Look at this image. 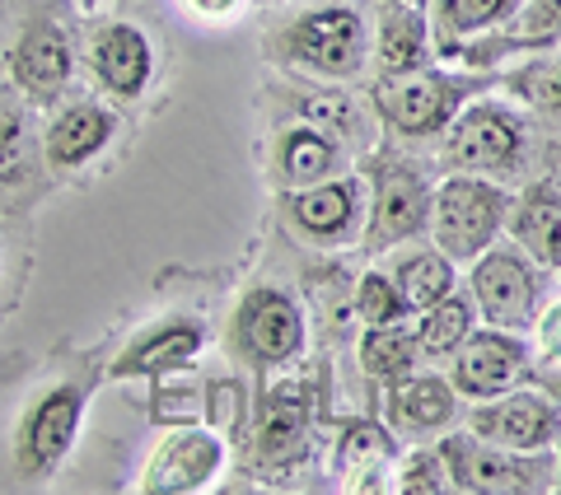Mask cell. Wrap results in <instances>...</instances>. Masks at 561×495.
<instances>
[{"instance_id": "obj_7", "label": "cell", "mask_w": 561, "mask_h": 495, "mask_svg": "<svg viewBox=\"0 0 561 495\" xmlns=\"http://www.w3.org/2000/svg\"><path fill=\"white\" fill-rule=\"evenodd\" d=\"M472 94V80L468 76H449L440 66H416V70H402V76H379L375 84V113L389 131L421 140V136H440L454 113L468 103Z\"/></svg>"}, {"instance_id": "obj_25", "label": "cell", "mask_w": 561, "mask_h": 495, "mask_svg": "<svg viewBox=\"0 0 561 495\" xmlns=\"http://www.w3.org/2000/svg\"><path fill=\"white\" fill-rule=\"evenodd\" d=\"M435 51L431 20L421 5H383L375 24V51L370 61L379 66V76H402V70L426 66Z\"/></svg>"}, {"instance_id": "obj_19", "label": "cell", "mask_w": 561, "mask_h": 495, "mask_svg": "<svg viewBox=\"0 0 561 495\" xmlns=\"http://www.w3.org/2000/svg\"><path fill=\"white\" fill-rule=\"evenodd\" d=\"M398 468V435L379 421H351L332 445V476L342 491H389Z\"/></svg>"}, {"instance_id": "obj_27", "label": "cell", "mask_w": 561, "mask_h": 495, "mask_svg": "<svg viewBox=\"0 0 561 495\" xmlns=\"http://www.w3.org/2000/svg\"><path fill=\"white\" fill-rule=\"evenodd\" d=\"M478 323H482V318H478V304H472L468 286L449 290L445 299H435L431 309H421V313L412 318L416 342H421V356H426V360H449L454 350H459V342H463Z\"/></svg>"}, {"instance_id": "obj_8", "label": "cell", "mask_w": 561, "mask_h": 495, "mask_svg": "<svg viewBox=\"0 0 561 495\" xmlns=\"http://www.w3.org/2000/svg\"><path fill=\"white\" fill-rule=\"evenodd\" d=\"M309 327L300 304L276 290V286H253L249 295L234 304L230 318V346L239 350L249 365L257 369H286L305 356Z\"/></svg>"}, {"instance_id": "obj_5", "label": "cell", "mask_w": 561, "mask_h": 495, "mask_svg": "<svg viewBox=\"0 0 561 495\" xmlns=\"http://www.w3.org/2000/svg\"><path fill=\"white\" fill-rule=\"evenodd\" d=\"M440 449H445L454 491H472V495H542V491H557V482H561V453L557 449L519 453V449L486 445V439L468 435V430L440 435Z\"/></svg>"}, {"instance_id": "obj_16", "label": "cell", "mask_w": 561, "mask_h": 495, "mask_svg": "<svg viewBox=\"0 0 561 495\" xmlns=\"http://www.w3.org/2000/svg\"><path fill=\"white\" fill-rule=\"evenodd\" d=\"M459 393H454L449 375H412L389 383V398H383V416H389V430L398 439H440L454 421H459Z\"/></svg>"}, {"instance_id": "obj_31", "label": "cell", "mask_w": 561, "mask_h": 495, "mask_svg": "<svg viewBox=\"0 0 561 495\" xmlns=\"http://www.w3.org/2000/svg\"><path fill=\"white\" fill-rule=\"evenodd\" d=\"M511 90L524 103H534V108L561 113V61H529L511 76Z\"/></svg>"}, {"instance_id": "obj_17", "label": "cell", "mask_w": 561, "mask_h": 495, "mask_svg": "<svg viewBox=\"0 0 561 495\" xmlns=\"http://www.w3.org/2000/svg\"><path fill=\"white\" fill-rule=\"evenodd\" d=\"M206 346V327L197 318H160L146 332L122 346V356L108 365V379H154V375H173L187 369L202 356Z\"/></svg>"}, {"instance_id": "obj_4", "label": "cell", "mask_w": 561, "mask_h": 495, "mask_svg": "<svg viewBox=\"0 0 561 495\" xmlns=\"http://www.w3.org/2000/svg\"><path fill=\"white\" fill-rule=\"evenodd\" d=\"M360 179H365V229H360L365 253L383 257L393 248L426 234L435 183L416 164L393 159V154H370Z\"/></svg>"}, {"instance_id": "obj_30", "label": "cell", "mask_w": 561, "mask_h": 495, "mask_svg": "<svg viewBox=\"0 0 561 495\" xmlns=\"http://www.w3.org/2000/svg\"><path fill=\"white\" fill-rule=\"evenodd\" d=\"M356 313H360L365 327H383V323H402V318H412L408 304H402L398 286H393V276L379 272V267H370V272L360 276V286H356Z\"/></svg>"}, {"instance_id": "obj_15", "label": "cell", "mask_w": 561, "mask_h": 495, "mask_svg": "<svg viewBox=\"0 0 561 495\" xmlns=\"http://www.w3.org/2000/svg\"><path fill=\"white\" fill-rule=\"evenodd\" d=\"M90 76L108 99L131 103L154 80V43L140 24L108 20L90 33Z\"/></svg>"}, {"instance_id": "obj_26", "label": "cell", "mask_w": 561, "mask_h": 495, "mask_svg": "<svg viewBox=\"0 0 561 495\" xmlns=\"http://www.w3.org/2000/svg\"><path fill=\"white\" fill-rule=\"evenodd\" d=\"M393 286L402 295V304H408V313L416 318L421 309H431L435 299H445L449 290H459V262L445 257L435 243L426 248H408V253L393 257Z\"/></svg>"}, {"instance_id": "obj_23", "label": "cell", "mask_w": 561, "mask_h": 495, "mask_svg": "<svg viewBox=\"0 0 561 495\" xmlns=\"http://www.w3.org/2000/svg\"><path fill=\"white\" fill-rule=\"evenodd\" d=\"M342 173V140L323 131L319 122H300L276 140V187H309Z\"/></svg>"}, {"instance_id": "obj_32", "label": "cell", "mask_w": 561, "mask_h": 495, "mask_svg": "<svg viewBox=\"0 0 561 495\" xmlns=\"http://www.w3.org/2000/svg\"><path fill=\"white\" fill-rule=\"evenodd\" d=\"M529 342H534V356H538L542 365L561 369V299L542 304L538 323H534V332H529Z\"/></svg>"}, {"instance_id": "obj_20", "label": "cell", "mask_w": 561, "mask_h": 495, "mask_svg": "<svg viewBox=\"0 0 561 495\" xmlns=\"http://www.w3.org/2000/svg\"><path fill=\"white\" fill-rule=\"evenodd\" d=\"M561 43V0H519V10L496 33L468 43L459 57L463 66H491L515 51H548Z\"/></svg>"}, {"instance_id": "obj_10", "label": "cell", "mask_w": 561, "mask_h": 495, "mask_svg": "<svg viewBox=\"0 0 561 495\" xmlns=\"http://www.w3.org/2000/svg\"><path fill=\"white\" fill-rule=\"evenodd\" d=\"M80 421H84L80 383H57L33 398V406L20 416V430H14V463H20L28 482H43V476H51L66 463V453L76 449Z\"/></svg>"}, {"instance_id": "obj_28", "label": "cell", "mask_w": 561, "mask_h": 495, "mask_svg": "<svg viewBox=\"0 0 561 495\" xmlns=\"http://www.w3.org/2000/svg\"><path fill=\"white\" fill-rule=\"evenodd\" d=\"M421 360H426V356H421L412 318H402V323H383V327H365V337H360V369L375 383L389 388L398 379H408Z\"/></svg>"}, {"instance_id": "obj_2", "label": "cell", "mask_w": 561, "mask_h": 495, "mask_svg": "<svg viewBox=\"0 0 561 495\" xmlns=\"http://www.w3.org/2000/svg\"><path fill=\"white\" fill-rule=\"evenodd\" d=\"M515 192L501 179H482V173H445L435 183L431 197V225L426 234L445 257L468 267L472 257H482L491 243L505 234Z\"/></svg>"}, {"instance_id": "obj_12", "label": "cell", "mask_w": 561, "mask_h": 495, "mask_svg": "<svg viewBox=\"0 0 561 495\" xmlns=\"http://www.w3.org/2000/svg\"><path fill=\"white\" fill-rule=\"evenodd\" d=\"M463 430L486 439V445L538 453V449H557L561 445V412H557V402L548 393H534V388H511V393L468 402Z\"/></svg>"}, {"instance_id": "obj_24", "label": "cell", "mask_w": 561, "mask_h": 495, "mask_svg": "<svg viewBox=\"0 0 561 495\" xmlns=\"http://www.w3.org/2000/svg\"><path fill=\"white\" fill-rule=\"evenodd\" d=\"M426 20H431V38L440 57H459L468 43L496 33L511 14L519 10V0H426Z\"/></svg>"}, {"instance_id": "obj_18", "label": "cell", "mask_w": 561, "mask_h": 495, "mask_svg": "<svg viewBox=\"0 0 561 495\" xmlns=\"http://www.w3.org/2000/svg\"><path fill=\"white\" fill-rule=\"evenodd\" d=\"M117 136V113L99 99H80L57 108V117L47 122L43 131V154L51 173H76L84 169L94 154L108 150V140Z\"/></svg>"}, {"instance_id": "obj_6", "label": "cell", "mask_w": 561, "mask_h": 495, "mask_svg": "<svg viewBox=\"0 0 561 495\" xmlns=\"http://www.w3.org/2000/svg\"><path fill=\"white\" fill-rule=\"evenodd\" d=\"M524 117L505 103H463L454 122L440 131V169L445 173H482V179H501L524 159Z\"/></svg>"}, {"instance_id": "obj_35", "label": "cell", "mask_w": 561, "mask_h": 495, "mask_svg": "<svg viewBox=\"0 0 561 495\" xmlns=\"http://www.w3.org/2000/svg\"><path fill=\"white\" fill-rule=\"evenodd\" d=\"M24 150H20V117H0V183L20 179Z\"/></svg>"}, {"instance_id": "obj_22", "label": "cell", "mask_w": 561, "mask_h": 495, "mask_svg": "<svg viewBox=\"0 0 561 495\" xmlns=\"http://www.w3.org/2000/svg\"><path fill=\"white\" fill-rule=\"evenodd\" d=\"M305 449H309V402L295 388H276L257 412V430H253L257 463L290 468Z\"/></svg>"}, {"instance_id": "obj_3", "label": "cell", "mask_w": 561, "mask_h": 495, "mask_svg": "<svg viewBox=\"0 0 561 495\" xmlns=\"http://www.w3.org/2000/svg\"><path fill=\"white\" fill-rule=\"evenodd\" d=\"M552 272L534 262L515 239H496L482 257L468 262V295L486 327H505L529 337L542 304H548Z\"/></svg>"}, {"instance_id": "obj_21", "label": "cell", "mask_w": 561, "mask_h": 495, "mask_svg": "<svg viewBox=\"0 0 561 495\" xmlns=\"http://www.w3.org/2000/svg\"><path fill=\"white\" fill-rule=\"evenodd\" d=\"M505 239H515L534 262H542L552 276H561V187L529 183L524 192H515Z\"/></svg>"}, {"instance_id": "obj_14", "label": "cell", "mask_w": 561, "mask_h": 495, "mask_svg": "<svg viewBox=\"0 0 561 495\" xmlns=\"http://www.w3.org/2000/svg\"><path fill=\"white\" fill-rule=\"evenodd\" d=\"M76 76V43L61 20H33L10 47V80L33 103H57Z\"/></svg>"}, {"instance_id": "obj_9", "label": "cell", "mask_w": 561, "mask_h": 495, "mask_svg": "<svg viewBox=\"0 0 561 495\" xmlns=\"http://www.w3.org/2000/svg\"><path fill=\"white\" fill-rule=\"evenodd\" d=\"M225 463H230L225 435L187 421V426H173L160 445L150 449L146 468L136 476V491H146V495H202L220 482Z\"/></svg>"}, {"instance_id": "obj_29", "label": "cell", "mask_w": 561, "mask_h": 495, "mask_svg": "<svg viewBox=\"0 0 561 495\" xmlns=\"http://www.w3.org/2000/svg\"><path fill=\"white\" fill-rule=\"evenodd\" d=\"M393 491H398V495H440V491H454L440 439H435V445H431V439H421L412 453L398 458V468H393Z\"/></svg>"}, {"instance_id": "obj_11", "label": "cell", "mask_w": 561, "mask_h": 495, "mask_svg": "<svg viewBox=\"0 0 561 495\" xmlns=\"http://www.w3.org/2000/svg\"><path fill=\"white\" fill-rule=\"evenodd\" d=\"M534 365V342L505 327L478 323L449 356V383L463 402H482L496 393H511Z\"/></svg>"}, {"instance_id": "obj_34", "label": "cell", "mask_w": 561, "mask_h": 495, "mask_svg": "<svg viewBox=\"0 0 561 495\" xmlns=\"http://www.w3.org/2000/svg\"><path fill=\"white\" fill-rule=\"evenodd\" d=\"M179 5L192 14V20H202V24H234L239 14L253 5V0H179Z\"/></svg>"}, {"instance_id": "obj_37", "label": "cell", "mask_w": 561, "mask_h": 495, "mask_svg": "<svg viewBox=\"0 0 561 495\" xmlns=\"http://www.w3.org/2000/svg\"><path fill=\"white\" fill-rule=\"evenodd\" d=\"M557 453H561V445H557Z\"/></svg>"}, {"instance_id": "obj_1", "label": "cell", "mask_w": 561, "mask_h": 495, "mask_svg": "<svg viewBox=\"0 0 561 495\" xmlns=\"http://www.w3.org/2000/svg\"><path fill=\"white\" fill-rule=\"evenodd\" d=\"M375 51V24L370 14L351 0H323V5L300 10L276 33V57L309 80H356L370 66Z\"/></svg>"}, {"instance_id": "obj_36", "label": "cell", "mask_w": 561, "mask_h": 495, "mask_svg": "<svg viewBox=\"0 0 561 495\" xmlns=\"http://www.w3.org/2000/svg\"><path fill=\"white\" fill-rule=\"evenodd\" d=\"M375 5H426V0H375Z\"/></svg>"}, {"instance_id": "obj_33", "label": "cell", "mask_w": 561, "mask_h": 495, "mask_svg": "<svg viewBox=\"0 0 561 495\" xmlns=\"http://www.w3.org/2000/svg\"><path fill=\"white\" fill-rule=\"evenodd\" d=\"M309 122H319L323 131H332V136H351L356 131V122H360V113H356V103L351 99H342V94H332V99H319V103H309Z\"/></svg>"}, {"instance_id": "obj_13", "label": "cell", "mask_w": 561, "mask_h": 495, "mask_svg": "<svg viewBox=\"0 0 561 495\" xmlns=\"http://www.w3.org/2000/svg\"><path fill=\"white\" fill-rule=\"evenodd\" d=\"M286 216L309 243H351L365 229V179L332 173L323 183L286 192Z\"/></svg>"}]
</instances>
